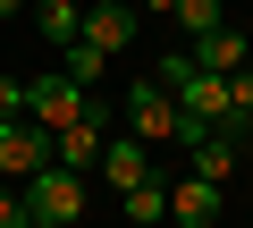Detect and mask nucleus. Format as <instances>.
Segmentation results:
<instances>
[{
    "label": "nucleus",
    "mask_w": 253,
    "mask_h": 228,
    "mask_svg": "<svg viewBox=\"0 0 253 228\" xmlns=\"http://www.w3.org/2000/svg\"><path fill=\"white\" fill-rule=\"evenodd\" d=\"M118 127H126V136H144L152 152H169V144H177V127H186V110H177V93H169L161 76H144V85H126Z\"/></svg>",
    "instance_id": "obj_1"
},
{
    "label": "nucleus",
    "mask_w": 253,
    "mask_h": 228,
    "mask_svg": "<svg viewBox=\"0 0 253 228\" xmlns=\"http://www.w3.org/2000/svg\"><path fill=\"white\" fill-rule=\"evenodd\" d=\"M93 110V85H76L68 68H42V76H26V119L42 127V136H59V127H76Z\"/></svg>",
    "instance_id": "obj_2"
},
{
    "label": "nucleus",
    "mask_w": 253,
    "mask_h": 228,
    "mask_svg": "<svg viewBox=\"0 0 253 228\" xmlns=\"http://www.w3.org/2000/svg\"><path fill=\"white\" fill-rule=\"evenodd\" d=\"M84 203H93V178H84V169H59V161H51V169H34V178H26V211H34V220H51V228H76V220H84Z\"/></svg>",
    "instance_id": "obj_3"
},
{
    "label": "nucleus",
    "mask_w": 253,
    "mask_h": 228,
    "mask_svg": "<svg viewBox=\"0 0 253 228\" xmlns=\"http://www.w3.org/2000/svg\"><path fill=\"white\" fill-rule=\"evenodd\" d=\"M93 178H101L110 194H135V186H152V178H161V152H152L144 136H126V127H118V136L101 144V169H93Z\"/></svg>",
    "instance_id": "obj_4"
},
{
    "label": "nucleus",
    "mask_w": 253,
    "mask_h": 228,
    "mask_svg": "<svg viewBox=\"0 0 253 228\" xmlns=\"http://www.w3.org/2000/svg\"><path fill=\"white\" fill-rule=\"evenodd\" d=\"M110 136H118V127H110V110H101V93H93V110H84V119L51 136V161H59V169H84V178H93V169H101V144H110Z\"/></svg>",
    "instance_id": "obj_5"
},
{
    "label": "nucleus",
    "mask_w": 253,
    "mask_h": 228,
    "mask_svg": "<svg viewBox=\"0 0 253 228\" xmlns=\"http://www.w3.org/2000/svg\"><path fill=\"white\" fill-rule=\"evenodd\" d=\"M219 211H228V186H211V178H194V169L169 178V220H177V228H211Z\"/></svg>",
    "instance_id": "obj_6"
},
{
    "label": "nucleus",
    "mask_w": 253,
    "mask_h": 228,
    "mask_svg": "<svg viewBox=\"0 0 253 228\" xmlns=\"http://www.w3.org/2000/svg\"><path fill=\"white\" fill-rule=\"evenodd\" d=\"M34 169H51V136L34 119H9L0 127V178H34Z\"/></svg>",
    "instance_id": "obj_7"
},
{
    "label": "nucleus",
    "mask_w": 253,
    "mask_h": 228,
    "mask_svg": "<svg viewBox=\"0 0 253 228\" xmlns=\"http://www.w3.org/2000/svg\"><path fill=\"white\" fill-rule=\"evenodd\" d=\"M203 68H219V76H236V68H253V43H245V26H211V34H194L186 43Z\"/></svg>",
    "instance_id": "obj_8"
},
{
    "label": "nucleus",
    "mask_w": 253,
    "mask_h": 228,
    "mask_svg": "<svg viewBox=\"0 0 253 228\" xmlns=\"http://www.w3.org/2000/svg\"><path fill=\"white\" fill-rule=\"evenodd\" d=\"M84 43L118 59L126 43H135V9H126V0H101V9H84Z\"/></svg>",
    "instance_id": "obj_9"
},
{
    "label": "nucleus",
    "mask_w": 253,
    "mask_h": 228,
    "mask_svg": "<svg viewBox=\"0 0 253 228\" xmlns=\"http://www.w3.org/2000/svg\"><path fill=\"white\" fill-rule=\"evenodd\" d=\"M236 161H245V136H228V127H219V136H203V144L186 152V169H194V178H211V186H228V178H236Z\"/></svg>",
    "instance_id": "obj_10"
},
{
    "label": "nucleus",
    "mask_w": 253,
    "mask_h": 228,
    "mask_svg": "<svg viewBox=\"0 0 253 228\" xmlns=\"http://www.w3.org/2000/svg\"><path fill=\"white\" fill-rule=\"evenodd\" d=\"M34 34L51 51H68V43H84V9L76 0H34Z\"/></svg>",
    "instance_id": "obj_11"
},
{
    "label": "nucleus",
    "mask_w": 253,
    "mask_h": 228,
    "mask_svg": "<svg viewBox=\"0 0 253 228\" xmlns=\"http://www.w3.org/2000/svg\"><path fill=\"white\" fill-rule=\"evenodd\" d=\"M118 211H126V228L169 220V178H152V186H135V194H118Z\"/></svg>",
    "instance_id": "obj_12"
},
{
    "label": "nucleus",
    "mask_w": 253,
    "mask_h": 228,
    "mask_svg": "<svg viewBox=\"0 0 253 228\" xmlns=\"http://www.w3.org/2000/svg\"><path fill=\"white\" fill-rule=\"evenodd\" d=\"M59 68H68L76 85H93V93H101V76H110V51H93V43H68V51H59Z\"/></svg>",
    "instance_id": "obj_13"
},
{
    "label": "nucleus",
    "mask_w": 253,
    "mask_h": 228,
    "mask_svg": "<svg viewBox=\"0 0 253 228\" xmlns=\"http://www.w3.org/2000/svg\"><path fill=\"white\" fill-rule=\"evenodd\" d=\"M169 17L186 26V43H194V34H211V26H228V9H219V0H177Z\"/></svg>",
    "instance_id": "obj_14"
},
{
    "label": "nucleus",
    "mask_w": 253,
    "mask_h": 228,
    "mask_svg": "<svg viewBox=\"0 0 253 228\" xmlns=\"http://www.w3.org/2000/svg\"><path fill=\"white\" fill-rule=\"evenodd\" d=\"M0 228H34V211H26V186H0Z\"/></svg>",
    "instance_id": "obj_15"
},
{
    "label": "nucleus",
    "mask_w": 253,
    "mask_h": 228,
    "mask_svg": "<svg viewBox=\"0 0 253 228\" xmlns=\"http://www.w3.org/2000/svg\"><path fill=\"white\" fill-rule=\"evenodd\" d=\"M26 119V76H0V127Z\"/></svg>",
    "instance_id": "obj_16"
},
{
    "label": "nucleus",
    "mask_w": 253,
    "mask_h": 228,
    "mask_svg": "<svg viewBox=\"0 0 253 228\" xmlns=\"http://www.w3.org/2000/svg\"><path fill=\"white\" fill-rule=\"evenodd\" d=\"M228 101H236V119L253 127V68H236V76H228Z\"/></svg>",
    "instance_id": "obj_17"
},
{
    "label": "nucleus",
    "mask_w": 253,
    "mask_h": 228,
    "mask_svg": "<svg viewBox=\"0 0 253 228\" xmlns=\"http://www.w3.org/2000/svg\"><path fill=\"white\" fill-rule=\"evenodd\" d=\"M26 9H34V0H0V17H26Z\"/></svg>",
    "instance_id": "obj_18"
},
{
    "label": "nucleus",
    "mask_w": 253,
    "mask_h": 228,
    "mask_svg": "<svg viewBox=\"0 0 253 228\" xmlns=\"http://www.w3.org/2000/svg\"><path fill=\"white\" fill-rule=\"evenodd\" d=\"M144 9H152V17H169V9H177V0H144Z\"/></svg>",
    "instance_id": "obj_19"
},
{
    "label": "nucleus",
    "mask_w": 253,
    "mask_h": 228,
    "mask_svg": "<svg viewBox=\"0 0 253 228\" xmlns=\"http://www.w3.org/2000/svg\"><path fill=\"white\" fill-rule=\"evenodd\" d=\"M34 228H51V220H34Z\"/></svg>",
    "instance_id": "obj_20"
}]
</instances>
